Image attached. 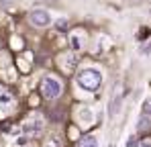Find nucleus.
<instances>
[{
	"label": "nucleus",
	"instance_id": "12",
	"mask_svg": "<svg viewBox=\"0 0 151 147\" xmlns=\"http://www.w3.org/2000/svg\"><path fill=\"white\" fill-rule=\"evenodd\" d=\"M76 63H78V59H76L74 55H65V70H68V72L74 68Z\"/></svg>",
	"mask_w": 151,
	"mask_h": 147
},
{
	"label": "nucleus",
	"instance_id": "7",
	"mask_svg": "<svg viewBox=\"0 0 151 147\" xmlns=\"http://www.w3.org/2000/svg\"><path fill=\"white\" fill-rule=\"evenodd\" d=\"M149 129H151V117L141 115L139 121H137V131H149Z\"/></svg>",
	"mask_w": 151,
	"mask_h": 147
},
{
	"label": "nucleus",
	"instance_id": "2",
	"mask_svg": "<svg viewBox=\"0 0 151 147\" xmlns=\"http://www.w3.org/2000/svg\"><path fill=\"white\" fill-rule=\"evenodd\" d=\"M41 92H43V96H45V98L55 100L57 96H61L63 86H61V82H59L57 78L47 76V78H43V82H41Z\"/></svg>",
	"mask_w": 151,
	"mask_h": 147
},
{
	"label": "nucleus",
	"instance_id": "4",
	"mask_svg": "<svg viewBox=\"0 0 151 147\" xmlns=\"http://www.w3.org/2000/svg\"><path fill=\"white\" fill-rule=\"evenodd\" d=\"M41 131H43V119H39V117H35L33 121H27L23 125V133L27 137H37V135H41Z\"/></svg>",
	"mask_w": 151,
	"mask_h": 147
},
{
	"label": "nucleus",
	"instance_id": "13",
	"mask_svg": "<svg viewBox=\"0 0 151 147\" xmlns=\"http://www.w3.org/2000/svg\"><path fill=\"white\" fill-rule=\"evenodd\" d=\"M143 115H147V117H151V96L149 98H145V102H143Z\"/></svg>",
	"mask_w": 151,
	"mask_h": 147
},
{
	"label": "nucleus",
	"instance_id": "5",
	"mask_svg": "<svg viewBox=\"0 0 151 147\" xmlns=\"http://www.w3.org/2000/svg\"><path fill=\"white\" fill-rule=\"evenodd\" d=\"M121 104H123V98H121V94L116 92V94H114V98H112V102L108 104V106H110V108H108V115H110V117H114V115L121 110Z\"/></svg>",
	"mask_w": 151,
	"mask_h": 147
},
{
	"label": "nucleus",
	"instance_id": "11",
	"mask_svg": "<svg viewBox=\"0 0 151 147\" xmlns=\"http://www.w3.org/2000/svg\"><path fill=\"white\" fill-rule=\"evenodd\" d=\"M43 147H61V141L57 137H49V139L43 141Z\"/></svg>",
	"mask_w": 151,
	"mask_h": 147
},
{
	"label": "nucleus",
	"instance_id": "3",
	"mask_svg": "<svg viewBox=\"0 0 151 147\" xmlns=\"http://www.w3.org/2000/svg\"><path fill=\"white\" fill-rule=\"evenodd\" d=\"M31 24H35V27H39V29H43V27H49L51 24V14L47 10H43V8H35V10H31Z\"/></svg>",
	"mask_w": 151,
	"mask_h": 147
},
{
	"label": "nucleus",
	"instance_id": "14",
	"mask_svg": "<svg viewBox=\"0 0 151 147\" xmlns=\"http://www.w3.org/2000/svg\"><path fill=\"white\" fill-rule=\"evenodd\" d=\"M141 147H151V141H143V143H141Z\"/></svg>",
	"mask_w": 151,
	"mask_h": 147
},
{
	"label": "nucleus",
	"instance_id": "10",
	"mask_svg": "<svg viewBox=\"0 0 151 147\" xmlns=\"http://www.w3.org/2000/svg\"><path fill=\"white\" fill-rule=\"evenodd\" d=\"M68 27H70V21H68L65 17H61V19L55 21V29H57V31H65Z\"/></svg>",
	"mask_w": 151,
	"mask_h": 147
},
{
	"label": "nucleus",
	"instance_id": "9",
	"mask_svg": "<svg viewBox=\"0 0 151 147\" xmlns=\"http://www.w3.org/2000/svg\"><path fill=\"white\" fill-rule=\"evenodd\" d=\"M8 104H12V96L8 92H0V108H4Z\"/></svg>",
	"mask_w": 151,
	"mask_h": 147
},
{
	"label": "nucleus",
	"instance_id": "1",
	"mask_svg": "<svg viewBox=\"0 0 151 147\" xmlns=\"http://www.w3.org/2000/svg\"><path fill=\"white\" fill-rule=\"evenodd\" d=\"M78 84L86 92H96L102 84V72L98 68H86L78 74Z\"/></svg>",
	"mask_w": 151,
	"mask_h": 147
},
{
	"label": "nucleus",
	"instance_id": "6",
	"mask_svg": "<svg viewBox=\"0 0 151 147\" xmlns=\"http://www.w3.org/2000/svg\"><path fill=\"white\" fill-rule=\"evenodd\" d=\"M70 45L74 51H80V49L84 47V35L82 33H74L72 37H70Z\"/></svg>",
	"mask_w": 151,
	"mask_h": 147
},
{
	"label": "nucleus",
	"instance_id": "8",
	"mask_svg": "<svg viewBox=\"0 0 151 147\" xmlns=\"http://www.w3.org/2000/svg\"><path fill=\"white\" fill-rule=\"evenodd\" d=\"M80 147H98V139L94 135H86L80 139Z\"/></svg>",
	"mask_w": 151,
	"mask_h": 147
}]
</instances>
